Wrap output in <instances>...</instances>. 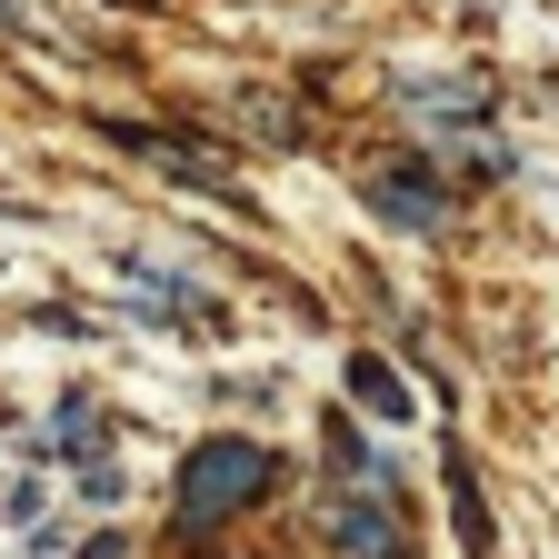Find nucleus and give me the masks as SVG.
Segmentation results:
<instances>
[{
	"mask_svg": "<svg viewBox=\"0 0 559 559\" xmlns=\"http://www.w3.org/2000/svg\"><path fill=\"white\" fill-rule=\"evenodd\" d=\"M270 489V450L260 440H200L180 460V530H221L240 520V500Z\"/></svg>",
	"mask_w": 559,
	"mask_h": 559,
	"instance_id": "1",
	"label": "nucleus"
},
{
	"mask_svg": "<svg viewBox=\"0 0 559 559\" xmlns=\"http://www.w3.org/2000/svg\"><path fill=\"white\" fill-rule=\"evenodd\" d=\"M330 539H340L349 559H409L400 479H370V489H349V500H330Z\"/></svg>",
	"mask_w": 559,
	"mask_h": 559,
	"instance_id": "2",
	"label": "nucleus"
},
{
	"mask_svg": "<svg viewBox=\"0 0 559 559\" xmlns=\"http://www.w3.org/2000/svg\"><path fill=\"white\" fill-rule=\"evenodd\" d=\"M370 210H380V221H400V230H440V221H450V190H440L430 170H380V180H370Z\"/></svg>",
	"mask_w": 559,
	"mask_h": 559,
	"instance_id": "3",
	"label": "nucleus"
},
{
	"mask_svg": "<svg viewBox=\"0 0 559 559\" xmlns=\"http://www.w3.org/2000/svg\"><path fill=\"white\" fill-rule=\"evenodd\" d=\"M110 140H120V151H140V160H160V170H170V180H190V190H221V160H210V151H190V140L130 130V120H110Z\"/></svg>",
	"mask_w": 559,
	"mask_h": 559,
	"instance_id": "4",
	"label": "nucleus"
},
{
	"mask_svg": "<svg viewBox=\"0 0 559 559\" xmlns=\"http://www.w3.org/2000/svg\"><path fill=\"white\" fill-rule=\"evenodd\" d=\"M400 100H409L419 120H440V130H479V120H489V100H479L469 81H400Z\"/></svg>",
	"mask_w": 559,
	"mask_h": 559,
	"instance_id": "5",
	"label": "nucleus"
},
{
	"mask_svg": "<svg viewBox=\"0 0 559 559\" xmlns=\"http://www.w3.org/2000/svg\"><path fill=\"white\" fill-rule=\"evenodd\" d=\"M60 450H70V460L100 450V409H91V400H60Z\"/></svg>",
	"mask_w": 559,
	"mask_h": 559,
	"instance_id": "6",
	"label": "nucleus"
},
{
	"mask_svg": "<svg viewBox=\"0 0 559 559\" xmlns=\"http://www.w3.org/2000/svg\"><path fill=\"white\" fill-rule=\"evenodd\" d=\"M360 400H370V409H390V419H409V390H400L380 360H360Z\"/></svg>",
	"mask_w": 559,
	"mask_h": 559,
	"instance_id": "7",
	"label": "nucleus"
},
{
	"mask_svg": "<svg viewBox=\"0 0 559 559\" xmlns=\"http://www.w3.org/2000/svg\"><path fill=\"white\" fill-rule=\"evenodd\" d=\"M81 559H130V549H120V539H91V549H81Z\"/></svg>",
	"mask_w": 559,
	"mask_h": 559,
	"instance_id": "8",
	"label": "nucleus"
}]
</instances>
